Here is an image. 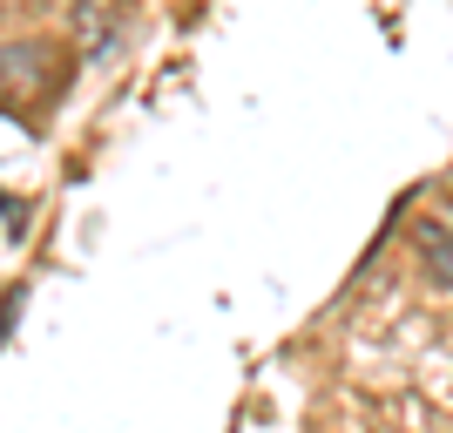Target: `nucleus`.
I'll return each mask as SVG.
<instances>
[{
  "label": "nucleus",
  "mask_w": 453,
  "mask_h": 433,
  "mask_svg": "<svg viewBox=\"0 0 453 433\" xmlns=\"http://www.w3.org/2000/svg\"><path fill=\"white\" fill-rule=\"evenodd\" d=\"M419 258H426V271H434V284H447L453 291V210H426L413 230Z\"/></svg>",
  "instance_id": "obj_1"
}]
</instances>
